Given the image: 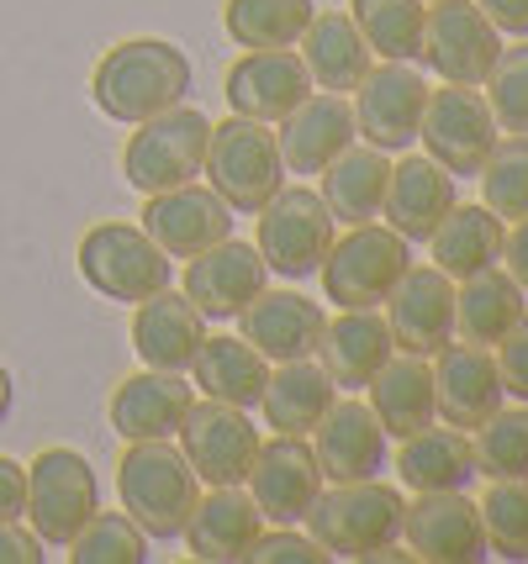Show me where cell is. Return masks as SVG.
Wrapping results in <instances>:
<instances>
[{"mask_svg":"<svg viewBox=\"0 0 528 564\" xmlns=\"http://www.w3.org/2000/svg\"><path fill=\"white\" fill-rule=\"evenodd\" d=\"M185 96H191V58L170 37H127L106 48L90 74V100L101 106V117L122 127L185 106Z\"/></svg>","mask_w":528,"mask_h":564,"instance_id":"1","label":"cell"},{"mask_svg":"<svg viewBox=\"0 0 528 564\" xmlns=\"http://www.w3.org/2000/svg\"><path fill=\"white\" fill-rule=\"evenodd\" d=\"M407 501L386 480H333L306 512V533L327 549V560H376L402 543Z\"/></svg>","mask_w":528,"mask_h":564,"instance_id":"2","label":"cell"},{"mask_svg":"<svg viewBox=\"0 0 528 564\" xmlns=\"http://www.w3.org/2000/svg\"><path fill=\"white\" fill-rule=\"evenodd\" d=\"M117 491H122V512L149 533V543H170L185 533V522L196 512L202 480L175 438H153L127 443L117 465Z\"/></svg>","mask_w":528,"mask_h":564,"instance_id":"3","label":"cell"},{"mask_svg":"<svg viewBox=\"0 0 528 564\" xmlns=\"http://www.w3.org/2000/svg\"><path fill=\"white\" fill-rule=\"evenodd\" d=\"M202 174H206V185L233 206V217H254L285 185V159H280L276 127L254 122V117L212 122Z\"/></svg>","mask_w":528,"mask_h":564,"instance_id":"4","label":"cell"},{"mask_svg":"<svg viewBox=\"0 0 528 564\" xmlns=\"http://www.w3.org/2000/svg\"><path fill=\"white\" fill-rule=\"evenodd\" d=\"M254 217H259V243L254 248H259L265 270L280 274V280H297V285L323 270L327 248L338 238V221L327 212V200L306 185H280Z\"/></svg>","mask_w":528,"mask_h":564,"instance_id":"5","label":"cell"},{"mask_svg":"<svg viewBox=\"0 0 528 564\" xmlns=\"http://www.w3.org/2000/svg\"><path fill=\"white\" fill-rule=\"evenodd\" d=\"M79 274L90 291L117 306H138L143 295L164 291L175 280V259L132 221H96L79 238Z\"/></svg>","mask_w":528,"mask_h":564,"instance_id":"6","label":"cell"},{"mask_svg":"<svg viewBox=\"0 0 528 564\" xmlns=\"http://www.w3.org/2000/svg\"><path fill=\"white\" fill-rule=\"evenodd\" d=\"M407 264H412V243L402 232H391L386 221H359V227H344V238H333L317 274H323L327 301L349 312V306H386Z\"/></svg>","mask_w":528,"mask_h":564,"instance_id":"7","label":"cell"},{"mask_svg":"<svg viewBox=\"0 0 528 564\" xmlns=\"http://www.w3.org/2000/svg\"><path fill=\"white\" fill-rule=\"evenodd\" d=\"M101 507V480L85 454L75 448H43L26 465V528L43 539V549H69L90 512Z\"/></svg>","mask_w":528,"mask_h":564,"instance_id":"8","label":"cell"},{"mask_svg":"<svg viewBox=\"0 0 528 564\" xmlns=\"http://www.w3.org/2000/svg\"><path fill=\"white\" fill-rule=\"evenodd\" d=\"M206 138H212V122L191 106H170L149 122H138L122 148L127 185L143 191V196H159V191H175L185 180H196L206 164Z\"/></svg>","mask_w":528,"mask_h":564,"instance_id":"9","label":"cell"},{"mask_svg":"<svg viewBox=\"0 0 528 564\" xmlns=\"http://www.w3.org/2000/svg\"><path fill=\"white\" fill-rule=\"evenodd\" d=\"M503 53V32L476 0H428L423 22V53L418 64L439 74L444 85H486V74Z\"/></svg>","mask_w":528,"mask_h":564,"instance_id":"10","label":"cell"},{"mask_svg":"<svg viewBox=\"0 0 528 564\" xmlns=\"http://www.w3.org/2000/svg\"><path fill=\"white\" fill-rule=\"evenodd\" d=\"M418 138H423L428 159L444 164L460 180V174H481L486 153L503 138V127H497V117H492V106H486L476 85H439V90H428Z\"/></svg>","mask_w":528,"mask_h":564,"instance_id":"11","label":"cell"},{"mask_svg":"<svg viewBox=\"0 0 528 564\" xmlns=\"http://www.w3.org/2000/svg\"><path fill=\"white\" fill-rule=\"evenodd\" d=\"M423 106H428V79L412 64H391L380 58L370 64V74L354 85V132L380 153H407L418 143V127H423Z\"/></svg>","mask_w":528,"mask_h":564,"instance_id":"12","label":"cell"},{"mask_svg":"<svg viewBox=\"0 0 528 564\" xmlns=\"http://www.w3.org/2000/svg\"><path fill=\"white\" fill-rule=\"evenodd\" d=\"M180 454L191 459L202 486H244L254 465V448H259V427L244 406H227L212 395H196L191 412L180 422Z\"/></svg>","mask_w":528,"mask_h":564,"instance_id":"13","label":"cell"},{"mask_svg":"<svg viewBox=\"0 0 528 564\" xmlns=\"http://www.w3.org/2000/svg\"><path fill=\"white\" fill-rule=\"evenodd\" d=\"M249 496L265 522H306L312 501L323 491V465L312 454V438H291V433H270L259 438L254 448V465H249Z\"/></svg>","mask_w":528,"mask_h":564,"instance_id":"14","label":"cell"},{"mask_svg":"<svg viewBox=\"0 0 528 564\" xmlns=\"http://www.w3.org/2000/svg\"><path fill=\"white\" fill-rule=\"evenodd\" d=\"M428 365H433V422H444V427L471 433L507 401L492 348L460 338V344L439 348Z\"/></svg>","mask_w":528,"mask_h":564,"instance_id":"15","label":"cell"},{"mask_svg":"<svg viewBox=\"0 0 528 564\" xmlns=\"http://www.w3.org/2000/svg\"><path fill=\"white\" fill-rule=\"evenodd\" d=\"M402 539L407 554L428 564H481L492 554L481 507L465 491H418L402 517Z\"/></svg>","mask_w":528,"mask_h":564,"instance_id":"16","label":"cell"},{"mask_svg":"<svg viewBox=\"0 0 528 564\" xmlns=\"http://www.w3.org/2000/svg\"><path fill=\"white\" fill-rule=\"evenodd\" d=\"M265 285H270V270H265L259 248L238 243V238H223V243H212L206 253L185 259V274H180V291L191 295V306L206 322H238V312Z\"/></svg>","mask_w":528,"mask_h":564,"instance_id":"17","label":"cell"},{"mask_svg":"<svg viewBox=\"0 0 528 564\" xmlns=\"http://www.w3.org/2000/svg\"><path fill=\"white\" fill-rule=\"evenodd\" d=\"M138 227H143L170 259H196V253H206L212 243L233 238V206H227L212 185L185 180V185H175V191L149 196Z\"/></svg>","mask_w":528,"mask_h":564,"instance_id":"18","label":"cell"},{"mask_svg":"<svg viewBox=\"0 0 528 564\" xmlns=\"http://www.w3.org/2000/svg\"><path fill=\"white\" fill-rule=\"evenodd\" d=\"M386 327L402 354L433 359L454 344V280L439 264H407L397 291L386 295Z\"/></svg>","mask_w":528,"mask_h":564,"instance_id":"19","label":"cell"},{"mask_svg":"<svg viewBox=\"0 0 528 564\" xmlns=\"http://www.w3.org/2000/svg\"><path fill=\"white\" fill-rule=\"evenodd\" d=\"M317 90L306 74L297 48H249L233 69H227V106L233 117H254V122L276 127L297 100Z\"/></svg>","mask_w":528,"mask_h":564,"instance_id":"20","label":"cell"},{"mask_svg":"<svg viewBox=\"0 0 528 564\" xmlns=\"http://www.w3.org/2000/svg\"><path fill=\"white\" fill-rule=\"evenodd\" d=\"M191 401H196V386L185 375L143 365L111 391L106 417H111L122 443H153V438H175L185 412H191Z\"/></svg>","mask_w":528,"mask_h":564,"instance_id":"21","label":"cell"},{"mask_svg":"<svg viewBox=\"0 0 528 564\" xmlns=\"http://www.w3.org/2000/svg\"><path fill=\"white\" fill-rule=\"evenodd\" d=\"M276 143H280V159H285V174H323L344 148L359 143L349 96L312 90V96L297 100L276 122Z\"/></svg>","mask_w":528,"mask_h":564,"instance_id":"22","label":"cell"},{"mask_svg":"<svg viewBox=\"0 0 528 564\" xmlns=\"http://www.w3.org/2000/svg\"><path fill=\"white\" fill-rule=\"evenodd\" d=\"M312 454L323 465V480H376L386 469L391 438L376 422L370 401H333L327 417L312 427Z\"/></svg>","mask_w":528,"mask_h":564,"instance_id":"23","label":"cell"},{"mask_svg":"<svg viewBox=\"0 0 528 564\" xmlns=\"http://www.w3.org/2000/svg\"><path fill=\"white\" fill-rule=\"evenodd\" d=\"M202 344H206V317L191 306V295L175 291V285L143 295L132 306V348H138V359L149 369L191 375Z\"/></svg>","mask_w":528,"mask_h":564,"instance_id":"24","label":"cell"},{"mask_svg":"<svg viewBox=\"0 0 528 564\" xmlns=\"http://www.w3.org/2000/svg\"><path fill=\"white\" fill-rule=\"evenodd\" d=\"M454 206V174L433 164L428 153H407L391 164L386 180V200H380V221L391 232H402L407 243H428L433 227L450 217Z\"/></svg>","mask_w":528,"mask_h":564,"instance_id":"25","label":"cell"},{"mask_svg":"<svg viewBox=\"0 0 528 564\" xmlns=\"http://www.w3.org/2000/svg\"><path fill=\"white\" fill-rule=\"evenodd\" d=\"M238 322H244V338H249L270 365H285V359H312V354H317L327 312L317 301H306L302 291H270V285H265V291L238 312Z\"/></svg>","mask_w":528,"mask_h":564,"instance_id":"26","label":"cell"},{"mask_svg":"<svg viewBox=\"0 0 528 564\" xmlns=\"http://www.w3.org/2000/svg\"><path fill=\"white\" fill-rule=\"evenodd\" d=\"M265 533V517L254 507V496L244 486H206L196 496V512L185 522V549L202 564H238L249 560L254 539Z\"/></svg>","mask_w":528,"mask_h":564,"instance_id":"27","label":"cell"},{"mask_svg":"<svg viewBox=\"0 0 528 564\" xmlns=\"http://www.w3.org/2000/svg\"><path fill=\"white\" fill-rule=\"evenodd\" d=\"M391 354H397V338H391L380 306H349V312L327 317L323 344H317V359L338 391H365Z\"/></svg>","mask_w":528,"mask_h":564,"instance_id":"28","label":"cell"},{"mask_svg":"<svg viewBox=\"0 0 528 564\" xmlns=\"http://www.w3.org/2000/svg\"><path fill=\"white\" fill-rule=\"evenodd\" d=\"M338 401V386L323 369V359H285L270 365L265 395H259V417L270 433H291V438H312V427L327 417V406Z\"/></svg>","mask_w":528,"mask_h":564,"instance_id":"29","label":"cell"},{"mask_svg":"<svg viewBox=\"0 0 528 564\" xmlns=\"http://www.w3.org/2000/svg\"><path fill=\"white\" fill-rule=\"evenodd\" d=\"M370 391V412L386 427V438L402 443L412 433H423L433 422V365L423 354H391L386 365L376 369V380L365 386Z\"/></svg>","mask_w":528,"mask_h":564,"instance_id":"30","label":"cell"},{"mask_svg":"<svg viewBox=\"0 0 528 564\" xmlns=\"http://www.w3.org/2000/svg\"><path fill=\"white\" fill-rule=\"evenodd\" d=\"M302 64L312 74L317 90H333V96H349L354 85L370 74L376 53L359 37V26L349 22V11H317L302 32Z\"/></svg>","mask_w":528,"mask_h":564,"instance_id":"31","label":"cell"},{"mask_svg":"<svg viewBox=\"0 0 528 564\" xmlns=\"http://www.w3.org/2000/svg\"><path fill=\"white\" fill-rule=\"evenodd\" d=\"M386 180H391V153L370 143H349L317 174V196L327 200L338 227H359V221H380Z\"/></svg>","mask_w":528,"mask_h":564,"instance_id":"32","label":"cell"},{"mask_svg":"<svg viewBox=\"0 0 528 564\" xmlns=\"http://www.w3.org/2000/svg\"><path fill=\"white\" fill-rule=\"evenodd\" d=\"M528 312V291L503 270L471 274V280H454V338L481 348H497L507 338V327Z\"/></svg>","mask_w":528,"mask_h":564,"instance_id":"33","label":"cell"},{"mask_svg":"<svg viewBox=\"0 0 528 564\" xmlns=\"http://www.w3.org/2000/svg\"><path fill=\"white\" fill-rule=\"evenodd\" d=\"M397 475L412 496L418 491H465L476 480V448L471 433L444 427V422H428L423 433L402 438L397 448Z\"/></svg>","mask_w":528,"mask_h":564,"instance_id":"34","label":"cell"},{"mask_svg":"<svg viewBox=\"0 0 528 564\" xmlns=\"http://www.w3.org/2000/svg\"><path fill=\"white\" fill-rule=\"evenodd\" d=\"M265 380H270V359L259 354V348L238 333H206L202 354H196V365H191V386L196 395H212V401H227V406H244L254 412L259 406V395H265Z\"/></svg>","mask_w":528,"mask_h":564,"instance_id":"35","label":"cell"},{"mask_svg":"<svg viewBox=\"0 0 528 564\" xmlns=\"http://www.w3.org/2000/svg\"><path fill=\"white\" fill-rule=\"evenodd\" d=\"M503 238H507V221L497 217V212L460 206V200H454L450 217L433 227L428 253H433V264L450 274V280H471V274L503 264Z\"/></svg>","mask_w":528,"mask_h":564,"instance_id":"36","label":"cell"},{"mask_svg":"<svg viewBox=\"0 0 528 564\" xmlns=\"http://www.w3.org/2000/svg\"><path fill=\"white\" fill-rule=\"evenodd\" d=\"M349 22L370 43L376 58L391 64H418L423 53V22L428 0H349Z\"/></svg>","mask_w":528,"mask_h":564,"instance_id":"37","label":"cell"},{"mask_svg":"<svg viewBox=\"0 0 528 564\" xmlns=\"http://www.w3.org/2000/svg\"><path fill=\"white\" fill-rule=\"evenodd\" d=\"M317 17L312 0H227L223 26L238 48H297L306 22Z\"/></svg>","mask_w":528,"mask_h":564,"instance_id":"38","label":"cell"},{"mask_svg":"<svg viewBox=\"0 0 528 564\" xmlns=\"http://www.w3.org/2000/svg\"><path fill=\"white\" fill-rule=\"evenodd\" d=\"M471 448H476V475L486 480H528V406H497L492 417L471 427Z\"/></svg>","mask_w":528,"mask_h":564,"instance_id":"39","label":"cell"},{"mask_svg":"<svg viewBox=\"0 0 528 564\" xmlns=\"http://www.w3.org/2000/svg\"><path fill=\"white\" fill-rule=\"evenodd\" d=\"M481 206L503 221L528 217V132H507L481 164Z\"/></svg>","mask_w":528,"mask_h":564,"instance_id":"40","label":"cell"},{"mask_svg":"<svg viewBox=\"0 0 528 564\" xmlns=\"http://www.w3.org/2000/svg\"><path fill=\"white\" fill-rule=\"evenodd\" d=\"M69 560L75 564H143L149 560V533L127 512H90V522L69 539Z\"/></svg>","mask_w":528,"mask_h":564,"instance_id":"41","label":"cell"},{"mask_svg":"<svg viewBox=\"0 0 528 564\" xmlns=\"http://www.w3.org/2000/svg\"><path fill=\"white\" fill-rule=\"evenodd\" d=\"M476 507L486 549L503 560H528V480H492Z\"/></svg>","mask_w":528,"mask_h":564,"instance_id":"42","label":"cell"},{"mask_svg":"<svg viewBox=\"0 0 528 564\" xmlns=\"http://www.w3.org/2000/svg\"><path fill=\"white\" fill-rule=\"evenodd\" d=\"M481 96H486V106H492V117H497L503 132H528V37L497 53Z\"/></svg>","mask_w":528,"mask_h":564,"instance_id":"43","label":"cell"},{"mask_svg":"<svg viewBox=\"0 0 528 564\" xmlns=\"http://www.w3.org/2000/svg\"><path fill=\"white\" fill-rule=\"evenodd\" d=\"M254 564H323L327 549L312 533H297L291 522H265V533L249 549Z\"/></svg>","mask_w":528,"mask_h":564,"instance_id":"44","label":"cell"},{"mask_svg":"<svg viewBox=\"0 0 528 564\" xmlns=\"http://www.w3.org/2000/svg\"><path fill=\"white\" fill-rule=\"evenodd\" d=\"M497 375H503V391L513 395V401H524L528 406V312L513 327H507V338L497 348Z\"/></svg>","mask_w":528,"mask_h":564,"instance_id":"45","label":"cell"},{"mask_svg":"<svg viewBox=\"0 0 528 564\" xmlns=\"http://www.w3.org/2000/svg\"><path fill=\"white\" fill-rule=\"evenodd\" d=\"M0 564H43V539L26 522H0Z\"/></svg>","mask_w":528,"mask_h":564,"instance_id":"46","label":"cell"},{"mask_svg":"<svg viewBox=\"0 0 528 564\" xmlns=\"http://www.w3.org/2000/svg\"><path fill=\"white\" fill-rule=\"evenodd\" d=\"M26 517V465L0 454V522H22Z\"/></svg>","mask_w":528,"mask_h":564,"instance_id":"47","label":"cell"},{"mask_svg":"<svg viewBox=\"0 0 528 564\" xmlns=\"http://www.w3.org/2000/svg\"><path fill=\"white\" fill-rule=\"evenodd\" d=\"M503 270L528 291V217H513V227H507V238H503Z\"/></svg>","mask_w":528,"mask_h":564,"instance_id":"48","label":"cell"},{"mask_svg":"<svg viewBox=\"0 0 528 564\" xmlns=\"http://www.w3.org/2000/svg\"><path fill=\"white\" fill-rule=\"evenodd\" d=\"M503 37H528V0H476Z\"/></svg>","mask_w":528,"mask_h":564,"instance_id":"49","label":"cell"},{"mask_svg":"<svg viewBox=\"0 0 528 564\" xmlns=\"http://www.w3.org/2000/svg\"><path fill=\"white\" fill-rule=\"evenodd\" d=\"M11 401H17V380H11V369L0 365V422L11 417Z\"/></svg>","mask_w":528,"mask_h":564,"instance_id":"50","label":"cell"}]
</instances>
